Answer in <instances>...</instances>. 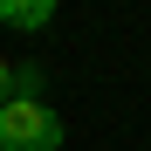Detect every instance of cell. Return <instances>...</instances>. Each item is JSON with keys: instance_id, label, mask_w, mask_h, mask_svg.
<instances>
[{"instance_id": "3", "label": "cell", "mask_w": 151, "mask_h": 151, "mask_svg": "<svg viewBox=\"0 0 151 151\" xmlns=\"http://www.w3.org/2000/svg\"><path fill=\"white\" fill-rule=\"evenodd\" d=\"M14 96L21 103H41V62H21L14 69Z\"/></svg>"}, {"instance_id": "4", "label": "cell", "mask_w": 151, "mask_h": 151, "mask_svg": "<svg viewBox=\"0 0 151 151\" xmlns=\"http://www.w3.org/2000/svg\"><path fill=\"white\" fill-rule=\"evenodd\" d=\"M7 96H14V62L0 55V103H7Z\"/></svg>"}, {"instance_id": "1", "label": "cell", "mask_w": 151, "mask_h": 151, "mask_svg": "<svg viewBox=\"0 0 151 151\" xmlns=\"http://www.w3.org/2000/svg\"><path fill=\"white\" fill-rule=\"evenodd\" d=\"M0 151H62V117L55 103H0Z\"/></svg>"}, {"instance_id": "2", "label": "cell", "mask_w": 151, "mask_h": 151, "mask_svg": "<svg viewBox=\"0 0 151 151\" xmlns=\"http://www.w3.org/2000/svg\"><path fill=\"white\" fill-rule=\"evenodd\" d=\"M55 21V0H0V28H21V35H35Z\"/></svg>"}]
</instances>
